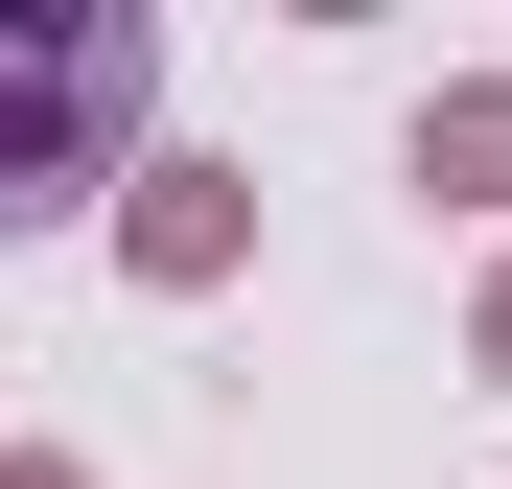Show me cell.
<instances>
[{"instance_id":"3957f363","label":"cell","mask_w":512,"mask_h":489,"mask_svg":"<svg viewBox=\"0 0 512 489\" xmlns=\"http://www.w3.org/2000/svg\"><path fill=\"white\" fill-rule=\"evenodd\" d=\"M396 163H419V210H512V70H443Z\"/></svg>"},{"instance_id":"5b68a950","label":"cell","mask_w":512,"mask_h":489,"mask_svg":"<svg viewBox=\"0 0 512 489\" xmlns=\"http://www.w3.org/2000/svg\"><path fill=\"white\" fill-rule=\"evenodd\" d=\"M0 489H94V466H70V443H0Z\"/></svg>"},{"instance_id":"6da1fadb","label":"cell","mask_w":512,"mask_h":489,"mask_svg":"<svg viewBox=\"0 0 512 489\" xmlns=\"http://www.w3.org/2000/svg\"><path fill=\"white\" fill-rule=\"evenodd\" d=\"M163 94V24H117V0H0V233L117 187V140Z\"/></svg>"},{"instance_id":"277c9868","label":"cell","mask_w":512,"mask_h":489,"mask_svg":"<svg viewBox=\"0 0 512 489\" xmlns=\"http://www.w3.org/2000/svg\"><path fill=\"white\" fill-rule=\"evenodd\" d=\"M466 373H489V396H512V257H489V303H466Z\"/></svg>"},{"instance_id":"7a4b0ae2","label":"cell","mask_w":512,"mask_h":489,"mask_svg":"<svg viewBox=\"0 0 512 489\" xmlns=\"http://www.w3.org/2000/svg\"><path fill=\"white\" fill-rule=\"evenodd\" d=\"M233 257H256V163L140 140V163H117V280H140V303H210Z\"/></svg>"}]
</instances>
